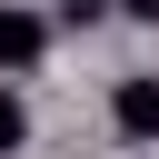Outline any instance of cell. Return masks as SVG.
<instances>
[{"label": "cell", "mask_w": 159, "mask_h": 159, "mask_svg": "<svg viewBox=\"0 0 159 159\" xmlns=\"http://www.w3.org/2000/svg\"><path fill=\"white\" fill-rule=\"evenodd\" d=\"M20 139H30V109H20V89H10V80H0V159H10V149H20Z\"/></svg>", "instance_id": "3957f363"}, {"label": "cell", "mask_w": 159, "mask_h": 159, "mask_svg": "<svg viewBox=\"0 0 159 159\" xmlns=\"http://www.w3.org/2000/svg\"><path fill=\"white\" fill-rule=\"evenodd\" d=\"M40 50H50V20L40 10H0V70H40Z\"/></svg>", "instance_id": "7a4b0ae2"}, {"label": "cell", "mask_w": 159, "mask_h": 159, "mask_svg": "<svg viewBox=\"0 0 159 159\" xmlns=\"http://www.w3.org/2000/svg\"><path fill=\"white\" fill-rule=\"evenodd\" d=\"M119 10H129V20H159V0H119Z\"/></svg>", "instance_id": "277c9868"}, {"label": "cell", "mask_w": 159, "mask_h": 159, "mask_svg": "<svg viewBox=\"0 0 159 159\" xmlns=\"http://www.w3.org/2000/svg\"><path fill=\"white\" fill-rule=\"evenodd\" d=\"M109 119H119V139H159V80H119Z\"/></svg>", "instance_id": "6da1fadb"}]
</instances>
